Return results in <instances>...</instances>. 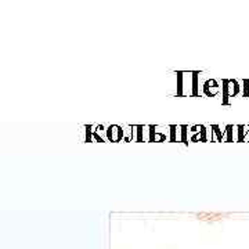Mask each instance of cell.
I'll return each mask as SVG.
<instances>
[{
    "instance_id": "6da1fadb",
    "label": "cell",
    "mask_w": 249,
    "mask_h": 249,
    "mask_svg": "<svg viewBox=\"0 0 249 249\" xmlns=\"http://www.w3.org/2000/svg\"><path fill=\"white\" fill-rule=\"evenodd\" d=\"M198 72H178V96H191L198 97L201 94L199 91V82H198Z\"/></svg>"
},
{
    "instance_id": "7a4b0ae2",
    "label": "cell",
    "mask_w": 249,
    "mask_h": 249,
    "mask_svg": "<svg viewBox=\"0 0 249 249\" xmlns=\"http://www.w3.org/2000/svg\"><path fill=\"white\" fill-rule=\"evenodd\" d=\"M242 90L241 82L235 79H223L222 80V97L223 103L227 104L229 98L237 97Z\"/></svg>"
},
{
    "instance_id": "3957f363",
    "label": "cell",
    "mask_w": 249,
    "mask_h": 249,
    "mask_svg": "<svg viewBox=\"0 0 249 249\" xmlns=\"http://www.w3.org/2000/svg\"><path fill=\"white\" fill-rule=\"evenodd\" d=\"M201 93L206 97H216L222 93V86L217 80L211 78V79L205 80L201 85Z\"/></svg>"
},
{
    "instance_id": "277c9868",
    "label": "cell",
    "mask_w": 249,
    "mask_h": 249,
    "mask_svg": "<svg viewBox=\"0 0 249 249\" xmlns=\"http://www.w3.org/2000/svg\"><path fill=\"white\" fill-rule=\"evenodd\" d=\"M124 126L121 124H108L107 126V140L111 142H124Z\"/></svg>"
},
{
    "instance_id": "5b68a950",
    "label": "cell",
    "mask_w": 249,
    "mask_h": 249,
    "mask_svg": "<svg viewBox=\"0 0 249 249\" xmlns=\"http://www.w3.org/2000/svg\"><path fill=\"white\" fill-rule=\"evenodd\" d=\"M133 142H148V124H134Z\"/></svg>"
},
{
    "instance_id": "8992f818",
    "label": "cell",
    "mask_w": 249,
    "mask_h": 249,
    "mask_svg": "<svg viewBox=\"0 0 249 249\" xmlns=\"http://www.w3.org/2000/svg\"><path fill=\"white\" fill-rule=\"evenodd\" d=\"M93 142H106L107 140V126L106 124H94L93 129Z\"/></svg>"
},
{
    "instance_id": "52a82bcc",
    "label": "cell",
    "mask_w": 249,
    "mask_h": 249,
    "mask_svg": "<svg viewBox=\"0 0 249 249\" xmlns=\"http://www.w3.org/2000/svg\"><path fill=\"white\" fill-rule=\"evenodd\" d=\"M237 126H232V124H226L224 126V142H234L237 140Z\"/></svg>"
},
{
    "instance_id": "ba28073f",
    "label": "cell",
    "mask_w": 249,
    "mask_h": 249,
    "mask_svg": "<svg viewBox=\"0 0 249 249\" xmlns=\"http://www.w3.org/2000/svg\"><path fill=\"white\" fill-rule=\"evenodd\" d=\"M188 133H190V127L187 124H180V132H178V142L188 144Z\"/></svg>"
},
{
    "instance_id": "9c48e42d",
    "label": "cell",
    "mask_w": 249,
    "mask_h": 249,
    "mask_svg": "<svg viewBox=\"0 0 249 249\" xmlns=\"http://www.w3.org/2000/svg\"><path fill=\"white\" fill-rule=\"evenodd\" d=\"M178 132H180V126H178V124H170L169 140H168V142H178Z\"/></svg>"
},
{
    "instance_id": "30bf717a",
    "label": "cell",
    "mask_w": 249,
    "mask_h": 249,
    "mask_svg": "<svg viewBox=\"0 0 249 249\" xmlns=\"http://www.w3.org/2000/svg\"><path fill=\"white\" fill-rule=\"evenodd\" d=\"M93 129H94V124H86L85 126V137H83V142H93Z\"/></svg>"
}]
</instances>
